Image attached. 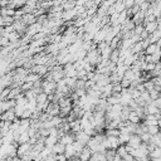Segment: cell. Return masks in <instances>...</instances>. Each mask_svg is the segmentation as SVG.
<instances>
[{
	"mask_svg": "<svg viewBox=\"0 0 161 161\" xmlns=\"http://www.w3.org/2000/svg\"><path fill=\"white\" fill-rule=\"evenodd\" d=\"M64 150H65V145H63L62 142H57L53 147H52V152L55 153V155H60V153H64Z\"/></svg>",
	"mask_w": 161,
	"mask_h": 161,
	"instance_id": "7",
	"label": "cell"
},
{
	"mask_svg": "<svg viewBox=\"0 0 161 161\" xmlns=\"http://www.w3.org/2000/svg\"><path fill=\"white\" fill-rule=\"evenodd\" d=\"M160 48H158V45H157V43H150L148 44V47L145 49V54H148V55H151V54H153L156 50H158Z\"/></svg>",
	"mask_w": 161,
	"mask_h": 161,
	"instance_id": "8",
	"label": "cell"
},
{
	"mask_svg": "<svg viewBox=\"0 0 161 161\" xmlns=\"http://www.w3.org/2000/svg\"><path fill=\"white\" fill-rule=\"evenodd\" d=\"M64 156H65L68 160H70V158H73V157H75V156H77L75 150H74V147H73V145H72V143H70V145H65Z\"/></svg>",
	"mask_w": 161,
	"mask_h": 161,
	"instance_id": "5",
	"label": "cell"
},
{
	"mask_svg": "<svg viewBox=\"0 0 161 161\" xmlns=\"http://www.w3.org/2000/svg\"><path fill=\"white\" fill-rule=\"evenodd\" d=\"M25 25H30V24H33V23H35L36 21V16L34 15V13H28V14H24L23 16H21V19H20Z\"/></svg>",
	"mask_w": 161,
	"mask_h": 161,
	"instance_id": "3",
	"label": "cell"
},
{
	"mask_svg": "<svg viewBox=\"0 0 161 161\" xmlns=\"http://www.w3.org/2000/svg\"><path fill=\"white\" fill-rule=\"evenodd\" d=\"M91 156H92V150H91L89 147H87V146H86V147L80 151V153L78 155V157H79L82 161H89Z\"/></svg>",
	"mask_w": 161,
	"mask_h": 161,
	"instance_id": "4",
	"label": "cell"
},
{
	"mask_svg": "<svg viewBox=\"0 0 161 161\" xmlns=\"http://www.w3.org/2000/svg\"><path fill=\"white\" fill-rule=\"evenodd\" d=\"M141 143H142L141 137H140L138 135H136V133L131 135V137H130V140H128V142H127V145H130L132 148H137V147H140Z\"/></svg>",
	"mask_w": 161,
	"mask_h": 161,
	"instance_id": "2",
	"label": "cell"
},
{
	"mask_svg": "<svg viewBox=\"0 0 161 161\" xmlns=\"http://www.w3.org/2000/svg\"><path fill=\"white\" fill-rule=\"evenodd\" d=\"M15 119H16V114H15L14 108L4 111L1 113V116H0V121H3V122H14Z\"/></svg>",
	"mask_w": 161,
	"mask_h": 161,
	"instance_id": "1",
	"label": "cell"
},
{
	"mask_svg": "<svg viewBox=\"0 0 161 161\" xmlns=\"http://www.w3.org/2000/svg\"><path fill=\"white\" fill-rule=\"evenodd\" d=\"M10 4V0H0V8H8Z\"/></svg>",
	"mask_w": 161,
	"mask_h": 161,
	"instance_id": "12",
	"label": "cell"
},
{
	"mask_svg": "<svg viewBox=\"0 0 161 161\" xmlns=\"http://www.w3.org/2000/svg\"><path fill=\"white\" fill-rule=\"evenodd\" d=\"M151 57H152V62H153V63L161 62V50H160V49L156 50L153 54H151Z\"/></svg>",
	"mask_w": 161,
	"mask_h": 161,
	"instance_id": "10",
	"label": "cell"
},
{
	"mask_svg": "<svg viewBox=\"0 0 161 161\" xmlns=\"http://www.w3.org/2000/svg\"><path fill=\"white\" fill-rule=\"evenodd\" d=\"M143 26H145V30H146L148 34H151V33H153V31L158 28V21H157V19H156L155 21H150V23L143 24Z\"/></svg>",
	"mask_w": 161,
	"mask_h": 161,
	"instance_id": "6",
	"label": "cell"
},
{
	"mask_svg": "<svg viewBox=\"0 0 161 161\" xmlns=\"http://www.w3.org/2000/svg\"><path fill=\"white\" fill-rule=\"evenodd\" d=\"M14 14H15V9H11L9 6L0 9V15H3V16H13L14 18Z\"/></svg>",
	"mask_w": 161,
	"mask_h": 161,
	"instance_id": "9",
	"label": "cell"
},
{
	"mask_svg": "<svg viewBox=\"0 0 161 161\" xmlns=\"http://www.w3.org/2000/svg\"><path fill=\"white\" fill-rule=\"evenodd\" d=\"M119 84L122 86L123 89H127V88H130V86H131V80H130V79H126V78H122L121 82H119Z\"/></svg>",
	"mask_w": 161,
	"mask_h": 161,
	"instance_id": "11",
	"label": "cell"
}]
</instances>
